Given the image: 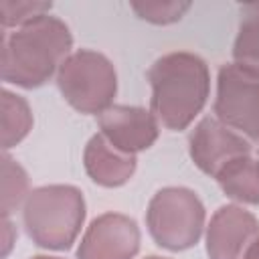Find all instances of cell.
<instances>
[{
  "mask_svg": "<svg viewBox=\"0 0 259 259\" xmlns=\"http://www.w3.org/2000/svg\"><path fill=\"white\" fill-rule=\"evenodd\" d=\"M188 154L200 172L217 178L231 162L251 154V144L217 117H202L190 132Z\"/></svg>",
  "mask_w": 259,
  "mask_h": 259,
  "instance_id": "cell-8",
  "label": "cell"
},
{
  "mask_svg": "<svg viewBox=\"0 0 259 259\" xmlns=\"http://www.w3.org/2000/svg\"><path fill=\"white\" fill-rule=\"evenodd\" d=\"M257 158H259V156H257Z\"/></svg>",
  "mask_w": 259,
  "mask_h": 259,
  "instance_id": "cell-22",
  "label": "cell"
},
{
  "mask_svg": "<svg viewBox=\"0 0 259 259\" xmlns=\"http://www.w3.org/2000/svg\"><path fill=\"white\" fill-rule=\"evenodd\" d=\"M132 10L146 22L152 24H174L182 20V16L190 10V2L184 0H170V2H132Z\"/></svg>",
  "mask_w": 259,
  "mask_h": 259,
  "instance_id": "cell-17",
  "label": "cell"
},
{
  "mask_svg": "<svg viewBox=\"0 0 259 259\" xmlns=\"http://www.w3.org/2000/svg\"><path fill=\"white\" fill-rule=\"evenodd\" d=\"M71 28L57 16L45 14L14 32H4L0 75L4 83L36 89L57 75L73 53Z\"/></svg>",
  "mask_w": 259,
  "mask_h": 259,
  "instance_id": "cell-2",
  "label": "cell"
},
{
  "mask_svg": "<svg viewBox=\"0 0 259 259\" xmlns=\"http://www.w3.org/2000/svg\"><path fill=\"white\" fill-rule=\"evenodd\" d=\"M142 245L138 223L121 212H103L85 229L77 259H134Z\"/></svg>",
  "mask_w": 259,
  "mask_h": 259,
  "instance_id": "cell-9",
  "label": "cell"
},
{
  "mask_svg": "<svg viewBox=\"0 0 259 259\" xmlns=\"http://www.w3.org/2000/svg\"><path fill=\"white\" fill-rule=\"evenodd\" d=\"M53 8L51 2L42 0H2L0 2V22L4 32L8 28H20L45 14Z\"/></svg>",
  "mask_w": 259,
  "mask_h": 259,
  "instance_id": "cell-16",
  "label": "cell"
},
{
  "mask_svg": "<svg viewBox=\"0 0 259 259\" xmlns=\"http://www.w3.org/2000/svg\"><path fill=\"white\" fill-rule=\"evenodd\" d=\"M214 117L245 136L259 142V75L237 63H227L217 75V97L212 103Z\"/></svg>",
  "mask_w": 259,
  "mask_h": 259,
  "instance_id": "cell-6",
  "label": "cell"
},
{
  "mask_svg": "<svg viewBox=\"0 0 259 259\" xmlns=\"http://www.w3.org/2000/svg\"><path fill=\"white\" fill-rule=\"evenodd\" d=\"M83 166L87 176L103 188H119L132 180L138 158L115 150L101 134L89 138L83 150Z\"/></svg>",
  "mask_w": 259,
  "mask_h": 259,
  "instance_id": "cell-11",
  "label": "cell"
},
{
  "mask_svg": "<svg viewBox=\"0 0 259 259\" xmlns=\"http://www.w3.org/2000/svg\"><path fill=\"white\" fill-rule=\"evenodd\" d=\"M85 217V196L73 184L32 188L22 204V225L28 239L49 251L71 249L83 229Z\"/></svg>",
  "mask_w": 259,
  "mask_h": 259,
  "instance_id": "cell-3",
  "label": "cell"
},
{
  "mask_svg": "<svg viewBox=\"0 0 259 259\" xmlns=\"http://www.w3.org/2000/svg\"><path fill=\"white\" fill-rule=\"evenodd\" d=\"M30 194L28 190V174L26 170L12 158L8 152L2 156V219H10V214L24 204L26 196Z\"/></svg>",
  "mask_w": 259,
  "mask_h": 259,
  "instance_id": "cell-15",
  "label": "cell"
},
{
  "mask_svg": "<svg viewBox=\"0 0 259 259\" xmlns=\"http://www.w3.org/2000/svg\"><path fill=\"white\" fill-rule=\"evenodd\" d=\"M257 239V217L237 202L219 206L204 229L208 259H245Z\"/></svg>",
  "mask_w": 259,
  "mask_h": 259,
  "instance_id": "cell-7",
  "label": "cell"
},
{
  "mask_svg": "<svg viewBox=\"0 0 259 259\" xmlns=\"http://www.w3.org/2000/svg\"><path fill=\"white\" fill-rule=\"evenodd\" d=\"M34 117L28 101L10 89H2V150L18 146L32 130Z\"/></svg>",
  "mask_w": 259,
  "mask_h": 259,
  "instance_id": "cell-14",
  "label": "cell"
},
{
  "mask_svg": "<svg viewBox=\"0 0 259 259\" xmlns=\"http://www.w3.org/2000/svg\"><path fill=\"white\" fill-rule=\"evenodd\" d=\"M245 259H259V239L253 243V247L249 249V253H247Z\"/></svg>",
  "mask_w": 259,
  "mask_h": 259,
  "instance_id": "cell-19",
  "label": "cell"
},
{
  "mask_svg": "<svg viewBox=\"0 0 259 259\" xmlns=\"http://www.w3.org/2000/svg\"><path fill=\"white\" fill-rule=\"evenodd\" d=\"M57 87L65 101L83 115H101L113 105L117 73L99 51H73L57 71Z\"/></svg>",
  "mask_w": 259,
  "mask_h": 259,
  "instance_id": "cell-5",
  "label": "cell"
},
{
  "mask_svg": "<svg viewBox=\"0 0 259 259\" xmlns=\"http://www.w3.org/2000/svg\"><path fill=\"white\" fill-rule=\"evenodd\" d=\"M16 243V229L10 219H2V259L8 257L10 249Z\"/></svg>",
  "mask_w": 259,
  "mask_h": 259,
  "instance_id": "cell-18",
  "label": "cell"
},
{
  "mask_svg": "<svg viewBox=\"0 0 259 259\" xmlns=\"http://www.w3.org/2000/svg\"><path fill=\"white\" fill-rule=\"evenodd\" d=\"M146 77L152 87L150 111L170 132H184L208 101V65L190 51H172L158 57Z\"/></svg>",
  "mask_w": 259,
  "mask_h": 259,
  "instance_id": "cell-1",
  "label": "cell"
},
{
  "mask_svg": "<svg viewBox=\"0 0 259 259\" xmlns=\"http://www.w3.org/2000/svg\"><path fill=\"white\" fill-rule=\"evenodd\" d=\"M99 134L119 152L136 156L150 150L160 136L156 115L140 105H111L97 115Z\"/></svg>",
  "mask_w": 259,
  "mask_h": 259,
  "instance_id": "cell-10",
  "label": "cell"
},
{
  "mask_svg": "<svg viewBox=\"0 0 259 259\" xmlns=\"http://www.w3.org/2000/svg\"><path fill=\"white\" fill-rule=\"evenodd\" d=\"M146 259H166V257H160V255H150V257H146Z\"/></svg>",
  "mask_w": 259,
  "mask_h": 259,
  "instance_id": "cell-21",
  "label": "cell"
},
{
  "mask_svg": "<svg viewBox=\"0 0 259 259\" xmlns=\"http://www.w3.org/2000/svg\"><path fill=\"white\" fill-rule=\"evenodd\" d=\"M146 227L158 247L170 253L188 251L200 241L206 229V208L194 190L166 186L150 198Z\"/></svg>",
  "mask_w": 259,
  "mask_h": 259,
  "instance_id": "cell-4",
  "label": "cell"
},
{
  "mask_svg": "<svg viewBox=\"0 0 259 259\" xmlns=\"http://www.w3.org/2000/svg\"><path fill=\"white\" fill-rule=\"evenodd\" d=\"M214 180L223 194L237 204H259V158L241 156Z\"/></svg>",
  "mask_w": 259,
  "mask_h": 259,
  "instance_id": "cell-12",
  "label": "cell"
},
{
  "mask_svg": "<svg viewBox=\"0 0 259 259\" xmlns=\"http://www.w3.org/2000/svg\"><path fill=\"white\" fill-rule=\"evenodd\" d=\"M30 259H63V257H53V255H34Z\"/></svg>",
  "mask_w": 259,
  "mask_h": 259,
  "instance_id": "cell-20",
  "label": "cell"
},
{
  "mask_svg": "<svg viewBox=\"0 0 259 259\" xmlns=\"http://www.w3.org/2000/svg\"><path fill=\"white\" fill-rule=\"evenodd\" d=\"M233 63L259 75V2L241 6V20L233 42Z\"/></svg>",
  "mask_w": 259,
  "mask_h": 259,
  "instance_id": "cell-13",
  "label": "cell"
}]
</instances>
